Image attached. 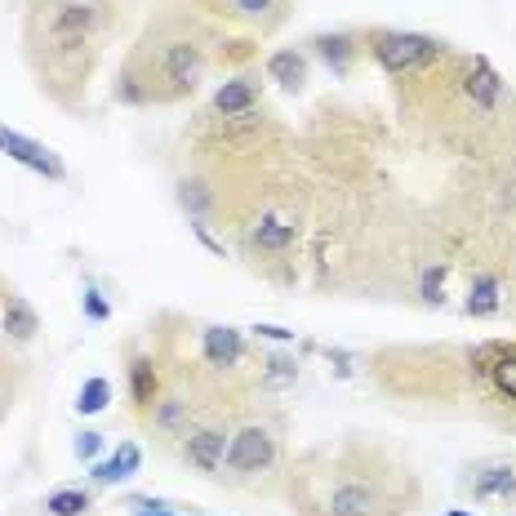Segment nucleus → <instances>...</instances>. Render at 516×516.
Listing matches in <instances>:
<instances>
[{"label":"nucleus","mask_w":516,"mask_h":516,"mask_svg":"<svg viewBox=\"0 0 516 516\" xmlns=\"http://www.w3.org/2000/svg\"><path fill=\"white\" fill-rule=\"evenodd\" d=\"M138 463H143V450H138L134 441H121V445H116V454H112V459L94 463V481H98V485L129 481V476L138 472Z\"/></svg>","instance_id":"obj_14"},{"label":"nucleus","mask_w":516,"mask_h":516,"mask_svg":"<svg viewBox=\"0 0 516 516\" xmlns=\"http://www.w3.org/2000/svg\"><path fill=\"white\" fill-rule=\"evenodd\" d=\"M294 361H285V356H267L263 361V383H272V387H281V383H294Z\"/></svg>","instance_id":"obj_24"},{"label":"nucleus","mask_w":516,"mask_h":516,"mask_svg":"<svg viewBox=\"0 0 516 516\" xmlns=\"http://www.w3.org/2000/svg\"><path fill=\"white\" fill-rule=\"evenodd\" d=\"M472 365L481 374H490L494 392L516 401V347H503V343H485L472 352Z\"/></svg>","instance_id":"obj_6"},{"label":"nucleus","mask_w":516,"mask_h":516,"mask_svg":"<svg viewBox=\"0 0 516 516\" xmlns=\"http://www.w3.org/2000/svg\"><path fill=\"white\" fill-rule=\"evenodd\" d=\"M463 94H468V103L476 107V112H494V107H499L503 81H499V72L490 67V58L476 54L472 63H468V76H463Z\"/></svg>","instance_id":"obj_8"},{"label":"nucleus","mask_w":516,"mask_h":516,"mask_svg":"<svg viewBox=\"0 0 516 516\" xmlns=\"http://www.w3.org/2000/svg\"><path fill=\"white\" fill-rule=\"evenodd\" d=\"M223 463H227V472H236V476L267 472L276 463V436L267 432V428H241V432H232Z\"/></svg>","instance_id":"obj_4"},{"label":"nucleus","mask_w":516,"mask_h":516,"mask_svg":"<svg viewBox=\"0 0 516 516\" xmlns=\"http://www.w3.org/2000/svg\"><path fill=\"white\" fill-rule=\"evenodd\" d=\"M156 370H152V361L147 356H138V361H129V396H134V405L138 410H152L156 405Z\"/></svg>","instance_id":"obj_17"},{"label":"nucleus","mask_w":516,"mask_h":516,"mask_svg":"<svg viewBox=\"0 0 516 516\" xmlns=\"http://www.w3.org/2000/svg\"><path fill=\"white\" fill-rule=\"evenodd\" d=\"M0 152H5L9 161H18L23 170H32V174L49 178V183H63V178H67L63 156L49 152L45 143H36V138L18 134V129H9V125H0Z\"/></svg>","instance_id":"obj_5"},{"label":"nucleus","mask_w":516,"mask_h":516,"mask_svg":"<svg viewBox=\"0 0 516 516\" xmlns=\"http://www.w3.org/2000/svg\"><path fill=\"white\" fill-rule=\"evenodd\" d=\"M312 49L325 58V63L334 67V76H343L347 67H352V54H356V41L352 36H343V32H330V36H316Z\"/></svg>","instance_id":"obj_18"},{"label":"nucleus","mask_w":516,"mask_h":516,"mask_svg":"<svg viewBox=\"0 0 516 516\" xmlns=\"http://www.w3.org/2000/svg\"><path fill=\"white\" fill-rule=\"evenodd\" d=\"M103 5L98 0H27V49L41 85L63 94V85H85L98 54Z\"/></svg>","instance_id":"obj_1"},{"label":"nucleus","mask_w":516,"mask_h":516,"mask_svg":"<svg viewBox=\"0 0 516 516\" xmlns=\"http://www.w3.org/2000/svg\"><path fill=\"white\" fill-rule=\"evenodd\" d=\"M98 450H103V432H81L76 436V454H81V459H98Z\"/></svg>","instance_id":"obj_27"},{"label":"nucleus","mask_w":516,"mask_h":516,"mask_svg":"<svg viewBox=\"0 0 516 516\" xmlns=\"http://www.w3.org/2000/svg\"><path fill=\"white\" fill-rule=\"evenodd\" d=\"M152 423L161 428L165 436H187V401L178 396H165V401L152 405Z\"/></svg>","instance_id":"obj_19"},{"label":"nucleus","mask_w":516,"mask_h":516,"mask_svg":"<svg viewBox=\"0 0 516 516\" xmlns=\"http://www.w3.org/2000/svg\"><path fill=\"white\" fill-rule=\"evenodd\" d=\"M254 334L272 343H294V330H281V325H254Z\"/></svg>","instance_id":"obj_28"},{"label":"nucleus","mask_w":516,"mask_h":516,"mask_svg":"<svg viewBox=\"0 0 516 516\" xmlns=\"http://www.w3.org/2000/svg\"><path fill=\"white\" fill-rule=\"evenodd\" d=\"M107 405H112V383L107 379H89L76 392V414H103Z\"/></svg>","instance_id":"obj_21"},{"label":"nucleus","mask_w":516,"mask_h":516,"mask_svg":"<svg viewBox=\"0 0 516 516\" xmlns=\"http://www.w3.org/2000/svg\"><path fill=\"white\" fill-rule=\"evenodd\" d=\"M178 201H183V210H192L196 218H205V210H210V192H205V183H183L178 187Z\"/></svg>","instance_id":"obj_23"},{"label":"nucleus","mask_w":516,"mask_h":516,"mask_svg":"<svg viewBox=\"0 0 516 516\" xmlns=\"http://www.w3.org/2000/svg\"><path fill=\"white\" fill-rule=\"evenodd\" d=\"M0 405H5V401H0Z\"/></svg>","instance_id":"obj_31"},{"label":"nucleus","mask_w":516,"mask_h":516,"mask_svg":"<svg viewBox=\"0 0 516 516\" xmlns=\"http://www.w3.org/2000/svg\"><path fill=\"white\" fill-rule=\"evenodd\" d=\"M463 307H468V316H494L499 312V281L494 276H476Z\"/></svg>","instance_id":"obj_20"},{"label":"nucleus","mask_w":516,"mask_h":516,"mask_svg":"<svg viewBox=\"0 0 516 516\" xmlns=\"http://www.w3.org/2000/svg\"><path fill=\"white\" fill-rule=\"evenodd\" d=\"M476 499H516V468L512 463H485L472 472Z\"/></svg>","instance_id":"obj_10"},{"label":"nucleus","mask_w":516,"mask_h":516,"mask_svg":"<svg viewBox=\"0 0 516 516\" xmlns=\"http://www.w3.org/2000/svg\"><path fill=\"white\" fill-rule=\"evenodd\" d=\"M227 441H232V436H227L223 428H196V432H187V436H183V459L192 463L196 472L210 476V472L223 468Z\"/></svg>","instance_id":"obj_7"},{"label":"nucleus","mask_w":516,"mask_h":516,"mask_svg":"<svg viewBox=\"0 0 516 516\" xmlns=\"http://www.w3.org/2000/svg\"><path fill=\"white\" fill-rule=\"evenodd\" d=\"M370 54L379 58L387 76H414L441 58V41L423 32H387V27H379V32H370Z\"/></svg>","instance_id":"obj_3"},{"label":"nucleus","mask_w":516,"mask_h":516,"mask_svg":"<svg viewBox=\"0 0 516 516\" xmlns=\"http://www.w3.org/2000/svg\"><path fill=\"white\" fill-rule=\"evenodd\" d=\"M258 103V85L250 76H236V81H223L214 94V112L218 116H250V107Z\"/></svg>","instance_id":"obj_11"},{"label":"nucleus","mask_w":516,"mask_h":516,"mask_svg":"<svg viewBox=\"0 0 516 516\" xmlns=\"http://www.w3.org/2000/svg\"><path fill=\"white\" fill-rule=\"evenodd\" d=\"M218 14H232V18H245V23H276L285 14V0H214Z\"/></svg>","instance_id":"obj_15"},{"label":"nucleus","mask_w":516,"mask_h":516,"mask_svg":"<svg viewBox=\"0 0 516 516\" xmlns=\"http://www.w3.org/2000/svg\"><path fill=\"white\" fill-rule=\"evenodd\" d=\"M129 508H134V516H174L165 503H152V499H134Z\"/></svg>","instance_id":"obj_29"},{"label":"nucleus","mask_w":516,"mask_h":516,"mask_svg":"<svg viewBox=\"0 0 516 516\" xmlns=\"http://www.w3.org/2000/svg\"><path fill=\"white\" fill-rule=\"evenodd\" d=\"M0 325H5V334L14 343H32L36 330H41V316H36V307L27 299H9L5 312H0Z\"/></svg>","instance_id":"obj_16"},{"label":"nucleus","mask_w":516,"mask_h":516,"mask_svg":"<svg viewBox=\"0 0 516 516\" xmlns=\"http://www.w3.org/2000/svg\"><path fill=\"white\" fill-rule=\"evenodd\" d=\"M450 516H472V512H450Z\"/></svg>","instance_id":"obj_30"},{"label":"nucleus","mask_w":516,"mask_h":516,"mask_svg":"<svg viewBox=\"0 0 516 516\" xmlns=\"http://www.w3.org/2000/svg\"><path fill=\"white\" fill-rule=\"evenodd\" d=\"M441 281H445V267H428L423 272V303H441Z\"/></svg>","instance_id":"obj_26"},{"label":"nucleus","mask_w":516,"mask_h":516,"mask_svg":"<svg viewBox=\"0 0 516 516\" xmlns=\"http://www.w3.org/2000/svg\"><path fill=\"white\" fill-rule=\"evenodd\" d=\"M45 512L49 516H85L89 512V494L85 490H54L45 499Z\"/></svg>","instance_id":"obj_22"},{"label":"nucleus","mask_w":516,"mask_h":516,"mask_svg":"<svg viewBox=\"0 0 516 516\" xmlns=\"http://www.w3.org/2000/svg\"><path fill=\"white\" fill-rule=\"evenodd\" d=\"M201 352H205V365H214V370H232V365H241L245 343L232 325H210V330L201 334Z\"/></svg>","instance_id":"obj_9"},{"label":"nucleus","mask_w":516,"mask_h":516,"mask_svg":"<svg viewBox=\"0 0 516 516\" xmlns=\"http://www.w3.org/2000/svg\"><path fill=\"white\" fill-rule=\"evenodd\" d=\"M81 303H85V316H89V321H107V316H112V307H107V299L94 290V285H85Z\"/></svg>","instance_id":"obj_25"},{"label":"nucleus","mask_w":516,"mask_h":516,"mask_svg":"<svg viewBox=\"0 0 516 516\" xmlns=\"http://www.w3.org/2000/svg\"><path fill=\"white\" fill-rule=\"evenodd\" d=\"M267 81H276L281 89L299 94L303 81H307V58L299 54V49H276V54L267 58Z\"/></svg>","instance_id":"obj_13"},{"label":"nucleus","mask_w":516,"mask_h":516,"mask_svg":"<svg viewBox=\"0 0 516 516\" xmlns=\"http://www.w3.org/2000/svg\"><path fill=\"white\" fill-rule=\"evenodd\" d=\"M250 245L263 254H281L294 245V223L290 218H276V214H263L258 223L250 227Z\"/></svg>","instance_id":"obj_12"},{"label":"nucleus","mask_w":516,"mask_h":516,"mask_svg":"<svg viewBox=\"0 0 516 516\" xmlns=\"http://www.w3.org/2000/svg\"><path fill=\"white\" fill-rule=\"evenodd\" d=\"M316 485V508L321 516H387V499L379 490V476L361 472V468H334L321 476H307Z\"/></svg>","instance_id":"obj_2"}]
</instances>
